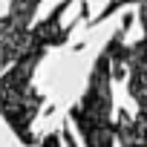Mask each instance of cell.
I'll list each match as a JSON object with an SVG mask.
<instances>
[{"mask_svg": "<svg viewBox=\"0 0 147 147\" xmlns=\"http://www.w3.org/2000/svg\"><path fill=\"white\" fill-rule=\"evenodd\" d=\"M38 147H61V133H49V136H43Z\"/></svg>", "mask_w": 147, "mask_h": 147, "instance_id": "cell-8", "label": "cell"}, {"mask_svg": "<svg viewBox=\"0 0 147 147\" xmlns=\"http://www.w3.org/2000/svg\"><path fill=\"white\" fill-rule=\"evenodd\" d=\"M38 6H40V0H12V3H9V15H12V18H18L20 23L32 26Z\"/></svg>", "mask_w": 147, "mask_h": 147, "instance_id": "cell-6", "label": "cell"}, {"mask_svg": "<svg viewBox=\"0 0 147 147\" xmlns=\"http://www.w3.org/2000/svg\"><path fill=\"white\" fill-rule=\"evenodd\" d=\"M141 26H144V38H147V0H141Z\"/></svg>", "mask_w": 147, "mask_h": 147, "instance_id": "cell-9", "label": "cell"}, {"mask_svg": "<svg viewBox=\"0 0 147 147\" xmlns=\"http://www.w3.org/2000/svg\"><path fill=\"white\" fill-rule=\"evenodd\" d=\"M115 138L121 141V147H147V110H138L136 115L118 113Z\"/></svg>", "mask_w": 147, "mask_h": 147, "instance_id": "cell-5", "label": "cell"}, {"mask_svg": "<svg viewBox=\"0 0 147 147\" xmlns=\"http://www.w3.org/2000/svg\"><path fill=\"white\" fill-rule=\"evenodd\" d=\"M29 32H32V26L20 23V20L12 18V15L0 18V72H3L9 63H15L18 55L26 49Z\"/></svg>", "mask_w": 147, "mask_h": 147, "instance_id": "cell-4", "label": "cell"}, {"mask_svg": "<svg viewBox=\"0 0 147 147\" xmlns=\"http://www.w3.org/2000/svg\"><path fill=\"white\" fill-rule=\"evenodd\" d=\"M118 61L127 72V92L138 104V110H147V38L118 49Z\"/></svg>", "mask_w": 147, "mask_h": 147, "instance_id": "cell-3", "label": "cell"}, {"mask_svg": "<svg viewBox=\"0 0 147 147\" xmlns=\"http://www.w3.org/2000/svg\"><path fill=\"white\" fill-rule=\"evenodd\" d=\"M113 52L115 40L101 49L95 58V66L90 72L87 90L81 101L69 110V121L78 127L87 147H113L115 141V124H113Z\"/></svg>", "mask_w": 147, "mask_h": 147, "instance_id": "cell-2", "label": "cell"}, {"mask_svg": "<svg viewBox=\"0 0 147 147\" xmlns=\"http://www.w3.org/2000/svg\"><path fill=\"white\" fill-rule=\"evenodd\" d=\"M130 3H141V0H110V3H107V6L101 9V15H98V18H95L92 23H101V20H107L110 15H115L118 9H124V6H130Z\"/></svg>", "mask_w": 147, "mask_h": 147, "instance_id": "cell-7", "label": "cell"}, {"mask_svg": "<svg viewBox=\"0 0 147 147\" xmlns=\"http://www.w3.org/2000/svg\"><path fill=\"white\" fill-rule=\"evenodd\" d=\"M69 3H72V0H61L38 26H32L26 49L18 55V61L12 63V69H6L3 75H0V115L6 118V124L15 130V136L23 144H35L32 124H35L40 107H43V95L32 87L35 69L43 61V55L52 46H61L72 35V29L78 26V20H81V18H75L72 23L61 26V18L69 9Z\"/></svg>", "mask_w": 147, "mask_h": 147, "instance_id": "cell-1", "label": "cell"}]
</instances>
